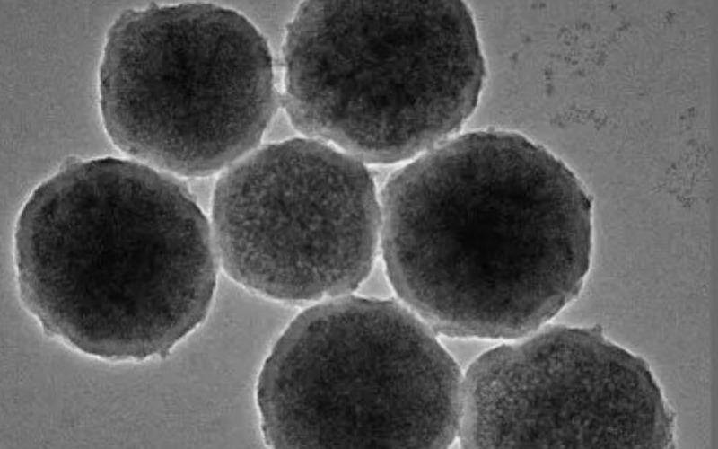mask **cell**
Segmentation results:
<instances>
[{
	"label": "cell",
	"instance_id": "6da1fadb",
	"mask_svg": "<svg viewBox=\"0 0 718 449\" xmlns=\"http://www.w3.org/2000/svg\"><path fill=\"white\" fill-rule=\"evenodd\" d=\"M379 197L389 280L436 333L519 339L582 289L592 198L523 135L454 136L396 171Z\"/></svg>",
	"mask_w": 718,
	"mask_h": 449
},
{
	"label": "cell",
	"instance_id": "7a4b0ae2",
	"mask_svg": "<svg viewBox=\"0 0 718 449\" xmlns=\"http://www.w3.org/2000/svg\"><path fill=\"white\" fill-rule=\"evenodd\" d=\"M19 297L42 331L95 358H166L206 318L211 223L174 175L133 159L71 157L17 217Z\"/></svg>",
	"mask_w": 718,
	"mask_h": 449
},
{
	"label": "cell",
	"instance_id": "3957f363",
	"mask_svg": "<svg viewBox=\"0 0 718 449\" xmlns=\"http://www.w3.org/2000/svg\"><path fill=\"white\" fill-rule=\"evenodd\" d=\"M282 53L279 101L293 126L365 164L453 137L486 75L462 1H305Z\"/></svg>",
	"mask_w": 718,
	"mask_h": 449
},
{
	"label": "cell",
	"instance_id": "277c9868",
	"mask_svg": "<svg viewBox=\"0 0 718 449\" xmlns=\"http://www.w3.org/2000/svg\"><path fill=\"white\" fill-rule=\"evenodd\" d=\"M402 302L352 294L296 316L256 387L272 448H446L463 374Z\"/></svg>",
	"mask_w": 718,
	"mask_h": 449
},
{
	"label": "cell",
	"instance_id": "5b68a950",
	"mask_svg": "<svg viewBox=\"0 0 718 449\" xmlns=\"http://www.w3.org/2000/svg\"><path fill=\"white\" fill-rule=\"evenodd\" d=\"M98 92L118 150L188 178L222 172L255 150L280 102L264 37L209 3L121 13L105 39Z\"/></svg>",
	"mask_w": 718,
	"mask_h": 449
},
{
	"label": "cell",
	"instance_id": "8992f818",
	"mask_svg": "<svg viewBox=\"0 0 718 449\" xmlns=\"http://www.w3.org/2000/svg\"><path fill=\"white\" fill-rule=\"evenodd\" d=\"M210 223L226 275L285 302L352 294L381 244L380 197L365 163L305 136L258 146L223 171Z\"/></svg>",
	"mask_w": 718,
	"mask_h": 449
},
{
	"label": "cell",
	"instance_id": "52a82bcc",
	"mask_svg": "<svg viewBox=\"0 0 718 449\" xmlns=\"http://www.w3.org/2000/svg\"><path fill=\"white\" fill-rule=\"evenodd\" d=\"M463 375L464 448H666L674 419L648 365L596 326L545 324Z\"/></svg>",
	"mask_w": 718,
	"mask_h": 449
}]
</instances>
